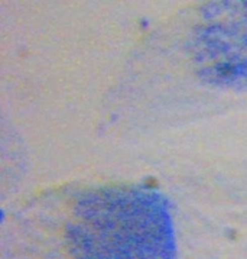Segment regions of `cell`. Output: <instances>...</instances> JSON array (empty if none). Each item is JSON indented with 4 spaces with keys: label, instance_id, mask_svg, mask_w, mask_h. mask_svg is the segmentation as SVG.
<instances>
[{
    "label": "cell",
    "instance_id": "6da1fadb",
    "mask_svg": "<svg viewBox=\"0 0 247 259\" xmlns=\"http://www.w3.org/2000/svg\"><path fill=\"white\" fill-rule=\"evenodd\" d=\"M65 245L71 259H176L168 201L136 186L80 194L65 226Z\"/></svg>",
    "mask_w": 247,
    "mask_h": 259
}]
</instances>
